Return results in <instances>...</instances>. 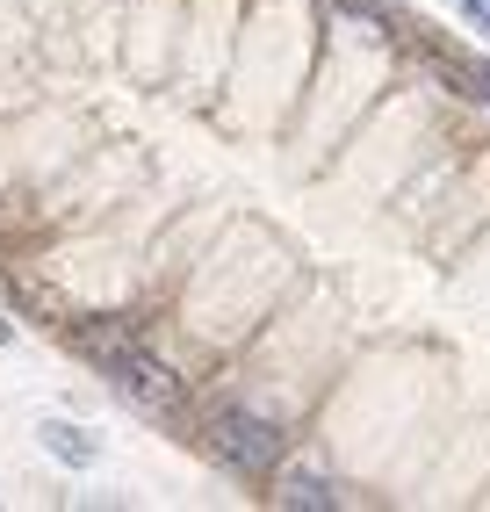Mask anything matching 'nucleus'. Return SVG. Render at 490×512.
Masks as SVG:
<instances>
[{"label": "nucleus", "mask_w": 490, "mask_h": 512, "mask_svg": "<svg viewBox=\"0 0 490 512\" xmlns=\"http://www.w3.org/2000/svg\"><path fill=\"white\" fill-rule=\"evenodd\" d=\"M80 347L101 361V375H109V390L130 404V412H145V419H181V404H188V390H181V375H173L159 354H145V347H130L123 332H80Z\"/></svg>", "instance_id": "1"}, {"label": "nucleus", "mask_w": 490, "mask_h": 512, "mask_svg": "<svg viewBox=\"0 0 490 512\" xmlns=\"http://www.w3.org/2000/svg\"><path fill=\"white\" fill-rule=\"evenodd\" d=\"M37 440H44V448H51L65 469H94V462H101V440H94L87 426H73V419H44Z\"/></svg>", "instance_id": "4"}, {"label": "nucleus", "mask_w": 490, "mask_h": 512, "mask_svg": "<svg viewBox=\"0 0 490 512\" xmlns=\"http://www.w3.org/2000/svg\"><path fill=\"white\" fill-rule=\"evenodd\" d=\"M8 339H15V325H8V318H0V347H8Z\"/></svg>", "instance_id": "6"}, {"label": "nucleus", "mask_w": 490, "mask_h": 512, "mask_svg": "<svg viewBox=\"0 0 490 512\" xmlns=\"http://www.w3.org/2000/svg\"><path fill=\"white\" fill-rule=\"evenodd\" d=\"M267 498L282 505V512H339V505H346V498H339V484H325L318 469H282Z\"/></svg>", "instance_id": "3"}, {"label": "nucleus", "mask_w": 490, "mask_h": 512, "mask_svg": "<svg viewBox=\"0 0 490 512\" xmlns=\"http://www.w3.org/2000/svg\"><path fill=\"white\" fill-rule=\"evenodd\" d=\"M202 440L231 476H274V462H282V426L260 419V412H238V404H224Z\"/></svg>", "instance_id": "2"}, {"label": "nucleus", "mask_w": 490, "mask_h": 512, "mask_svg": "<svg viewBox=\"0 0 490 512\" xmlns=\"http://www.w3.org/2000/svg\"><path fill=\"white\" fill-rule=\"evenodd\" d=\"M454 8H462V15H469L476 29H490V0H454Z\"/></svg>", "instance_id": "5"}]
</instances>
